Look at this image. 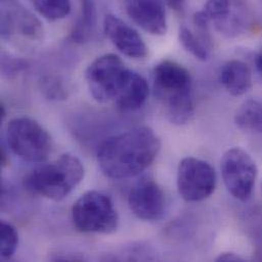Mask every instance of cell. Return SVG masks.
Segmentation results:
<instances>
[{
    "mask_svg": "<svg viewBox=\"0 0 262 262\" xmlns=\"http://www.w3.org/2000/svg\"><path fill=\"white\" fill-rule=\"evenodd\" d=\"M160 140L149 127H137L113 136L99 147L97 159L102 172L115 180L140 174L158 155Z\"/></svg>",
    "mask_w": 262,
    "mask_h": 262,
    "instance_id": "cell-1",
    "label": "cell"
},
{
    "mask_svg": "<svg viewBox=\"0 0 262 262\" xmlns=\"http://www.w3.org/2000/svg\"><path fill=\"white\" fill-rule=\"evenodd\" d=\"M153 89L171 124L182 126L191 121L195 111L193 84L186 68L171 60L159 62L153 72Z\"/></svg>",
    "mask_w": 262,
    "mask_h": 262,
    "instance_id": "cell-2",
    "label": "cell"
},
{
    "mask_svg": "<svg viewBox=\"0 0 262 262\" xmlns=\"http://www.w3.org/2000/svg\"><path fill=\"white\" fill-rule=\"evenodd\" d=\"M84 174L82 161L76 155L66 153L31 170L24 179V186L33 194L60 201L83 181Z\"/></svg>",
    "mask_w": 262,
    "mask_h": 262,
    "instance_id": "cell-3",
    "label": "cell"
},
{
    "mask_svg": "<svg viewBox=\"0 0 262 262\" xmlns=\"http://www.w3.org/2000/svg\"><path fill=\"white\" fill-rule=\"evenodd\" d=\"M76 229L87 234H114L119 227V214L111 197L103 192L88 191L72 210Z\"/></svg>",
    "mask_w": 262,
    "mask_h": 262,
    "instance_id": "cell-4",
    "label": "cell"
},
{
    "mask_svg": "<svg viewBox=\"0 0 262 262\" xmlns=\"http://www.w3.org/2000/svg\"><path fill=\"white\" fill-rule=\"evenodd\" d=\"M7 145L20 159L32 163L45 162L52 150V140L35 120L21 117L8 123Z\"/></svg>",
    "mask_w": 262,
    "mask_h": 262,
    "instance_id": "cell-5",
    "label": "cell"
},
{
    "mask_svg": "<svg viewBox=\"0 0 262 262\" xmlns=\"http://www.w3.org/2000/svg\"><path fill=\"white\" fill-rule=\"evenodd\" d=\"M125 62L108 53L93 60L86 71V82L93 99L99 103L114 101L129 73Z\"/></svg>",
    "mask_w": 262,
    "mask_h": 262,
    "instance_id": "cell-6",
    "label": "cell"
},
{
    "mask_svg": "<svg viewBox=\"0 0 262 262\" xmlns=\"http://www.w3.org/2000/svg\"><path fill=\"white\" fill-rule=\"evenodd\" d=\"M224 183L231 195L240 201L250 198L257 178L254 159L243 149H229L221 161Z\"/></svg>",
    "mask_w": 262,
    "mask_h": 262,
    "instance_id": "cell-7",
    "label": "cell"
},
{
    "mask_svg": "<svg viewBox=\"0 0 262 262\" xmlns=\"http://www.w3.org/2000/svg\"><path fill=\"white\" fill-rule=\"evenodd\" d=\"M177 186L179 194L185 201H203L215 190V170L203 159L186 157L178 166Z\"/></svg>",
    "mask_w": 262,
    "mask_h": 262,
    "instance_id": "cell-8",
    "label": "cell"
},
{
    "mask_svg": "<svg viewBox=\"0 0 262 262\" xmlns=\"http://www.w3.org/2000/svg\"><path fill=\"white\" fill-rule=\"evenodd\" d=\"M17 34L38 41L43 38V26L18 0H1V38L10 40Z\"/></svg>",
    "mask_w": 262,
    "mask_h": 262,
    "instance_id": "cell-9",
    "label": "cell"
},
{
    "mask_svg": "<svg viewBox=\"0 0 262 262\" xmlns=\"http://www.w3.org/2000/svg\"><path fill=\"white\" fill-rule=\"evenodd\" d=\"M129 206L132 212L142 221H159L166 209L165 194L153 179L144 177L132 187Z\"/></svg>",
    "mask_w": 262,
    "mask_h": 262,
    "instance_id": "cell-10",
    "label": "cell"
},
{
    "mask_svg": "<svg viewBox=\"0 0 262 262\" xmlns=\"http://www.w3.org/2000/svg\"><path fill=\"white\" fill-rule=\"evenodd\" d=\"M103 30L106 37L124 55L133 59H143L147 56L148 48L141 35L119 16L106 15Z\"/></svg>",
    "mask_w": 262,
    "mask_h": 262,
    "instance_id": "cell-11",
    "label": "cell"
},
{
    "mask_svg": "<svg viewBox=\"0 0 262 262\" xmlns=\"http://www.w3.org/2000/svg\"><path fill=\"white\" fill-rule=\"evenodd\" d=\"M127 13L132 20L146 33L162 36L167 30L163 0H129Z\"/></svg>",
    "mask_w": 262,
    "mask_h": 262,
    "instance_id": "cell-12",
    "label": "cell"
},
{
    "mask_svg": "<svg viewBox=\"0 0 262 262\" xmlns=\"http://www.w3.org/2000/svg\"><path fill=\"white\" fill-rule=\"evenodd\" d=\"M149 96V85L140 74L130 71L124 85L115 98V104L121 113L140 110Z\"/></svg>",
    "mask_w": 262,
    "mask_h": 262,
    "instance_id": "cell-13",
    "label": "cell"
},
{
    "mask_svg": "<svg viewBox=\"0 0 262 262\" xmlns=\"http://www.w3.org/2000/svg\"><path fill=\"white\" fill-rule=\"evenodd\" d=\"M220 82L233 96H242L252 87V73L241 60L226 62L220 72Z\"/></svg>",
    "mask_w": 262,
    "mask_h": 262,
    "instance_id": "cell-14",
    "label": "cell"
},
{
    "mask_svg": "<svg viewBox=\"0 0 262 262\" xmlns=\"http://www.w3.org/2000/svg\"><path fill=\"white\" fill-rule=\"evenodd\" d=\"M80 13L72 29L70 38L73 42L84 44L88 42L96 28V5L94 0H79Z\"/></svg>",
    "mask_w": 262,
    "mask_h": 262,
    "instance_id": "cell-15",
    "label": "cell"
},
{
    "mask_svg": "<svg viewBox=\"0 0 262 262\" xmlns=\"http://www.w3.org/2000/svg\"><path fill=\"white\" fill-rule=\"evenodd\" d=\"M235 123L242 131L256 136H262L261 100H246L237 111Z\"/></svg>",
    "mask_w": 262,
    "mask_h": 262,
    "instance_id": "cell-16",
    "label": "cell"
},
{
    "mask_svg": "<svg viewBox=\"0 0 262 262\" xmlns=\"http://www.w3.org/2000/svg\"><path fill=\"white\" fill-rule=\"evenodd\" d=\"M179 38L183 47L198 60L207 61L210 58L211 47L189 28L182 26L179 31Z\"/></svg>",
    "mask_w": 262,
    "mask_h": 262,
    "instance_id": "cell-17",
    "label": "cell"
},
{
    "mask_svg": "<svg viewBox=\"0 0 262 262\" xmlns=\"http://www.w3.org/2000/svg\"><path fill=\"white\" fill-rule=\"evenodd\" d=\"M36 11L50 21L67 17L72 9L71 0H30Z\"/></svg>",
    "mask_w": 262,
    "mask_h": 262,
    "instance_id": "cell-18",
    "label": "cell"
},
{
    "mask_svg": "<svg viewBox=\"0 0 262 262\" xmlns=\"http://www.w3.org/2000/svg\"><path fill=\"white\" fill-rule=\"evenodd\" d=\"M18 245V234L15 228L4 221L0 224V253L1 258L10 259Z\"/></svg>",
    "mask_w": 262,
    "mask_h": 262,
    "instance_id": "cell-19",
    "label": "cell"
},
{
    "mask_svg": "<svg viewBox=\"0 0 262 262\" xmlns=\"http://www.w3.org/2000/svg\"><path fill=\"white\" fill-rule=\"evenodd\" d=\"M203 12L210 21H214L217 26L232 14V2L231 0H207Z\"/></svg>",
    "mask_w": 262,
    "mask_h": 262,
    "instance_id": "cell-20",
    "label": "cell"
},
{
    "mask_svg": "<svg viewBox=\"0 0 262 262\" xmlns=\"http://www.w3.org/2000/svg\"><path fill=\"white\" fill-rule=\"evenodd\" d=\"M26 68H27V63L23 59L14 58L9 55H5L4 53L2 54L1 69H2L3 75L11 77L24 71Z\"/></svg>",
    "mask_w": 262,
    "mask_h": 262,
    "instance_id": "cell-21",
    "label": "cell"
},
{
    "mask_svg": "<svg viewBox=\"0 0 262 262\" xmlns=\"http://www.w3.org/2000/svg\"><path fill=\"white\" fill-rule=\"evenodd\" d=\"M43 89L46 95L51 99H60L66 97L64 88L56 78H46L43 81Z\"/></svg>",
    "mask_w": 262,
    "mask_h": 262,
    "instance_id": "cell-22",
    "label": "cell"
},
{
    "mask_svg": "<svg viewBox=\"0 0 262 262\" xmlns=\"http://www.w3.org/2000/svg\"><path fill=\"white\" fill-rule=\"evenodd\" d=\"M215 261H224V262H236V261H245V259L233 252H225V253H221L216 258Z\"/></svg>",
    "mask_w": 262,
    "mask_h": 262,
    "instance_id": "cell-23",
    "label": "cell"
},
{
    "mask_svg": "<svg viewBox=\"0 0 262 262\" xmlns=\"http://www.w3.org/2000/svg\"><path fill=\"white\" fill-rule=\"evenodd\" d=\"M187 0H165L166 4L172 8L173 10H177V11H180L183 9L185 3H186Z\"/></svg>",
    "mask_w": 262,
    "mask_h": 262,
    "instance_id": "cell-24",
    "label": "cell"
},
{
    "mask_svg": "<svg viewBox=\"0 0 262 262\" xmlns=\"http://www.w3.org/2000/svg\"><path fill=\"white\" fill-rule=\"evenodd\" d=\"M255 67L258 74L262 77V50L257 53L255 57Z\"/></svg>",
    "mask_w": 262,
    "mask_h": 262,
    "instance_id": "cell-25",
    "label": "cell"
},
{
    "mask_svg": "<svg viewBox=\"0 0 262 262\" xmlns=\"http://www.w3.org/2000/svg\"><path fill=\"white\" fill-rule=\"evenodd\" d=\"M7 153L5 152L3 146L1 147V165L2 166H5L7 164Z\"/></svg>",
    "mask_w": 262,
    "mask_h": 262,
    "instance_id": "cell-26",
    "label": "cell"
},
{
    "mask_svg": "<svg viewBox=\"0 0 262 262\" xmlns=\"http://www.w3.org/2000/svg\"><path fill=\"white\" fill-rule=\"evenodd\" d=\"M0 116H1V122H3L4 121V119H5V117H6V112H5V107H4V105L3 104H1V107H0Z\"/></svg>",
    "mask_w": 262,
    "mask_h": 262,
    "instance_id": "cell-27",
    "label": "cell"
}]
</instances>
